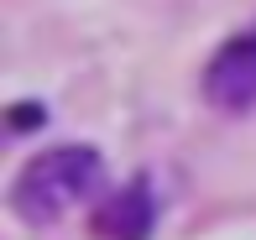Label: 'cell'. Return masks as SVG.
Returning a JSON list of instances; mask_svg holds the SVG:
<instances>
[{
  "label": "cell",
  "instance_id": "3957f363",
  "mask_svg": "<svg viewBox=\"0 0 256 240\" xmlns=\"http://www.w3.org/2000/svg\"><path fill=\"white\" fill-rule=\"evenodd\" d=\"M146 230H152V199H146L142 183L120 188L94 220V235H104V240H146Z\"/></svg>",
  "mask_w": 256,
  "mask_h": 240
},
{
  "label": "cell",
  "instance_id": "7a4b0ae2",
  "mask_svg": "<svg viewBox=\"0 0 256 240\" xmlns=\"http://www.w3.org/2000/svg\"><path fill=\"white\" fill-rule=\"evenodd\" d=\"M204 99L220 110H251L256 105V31H240L209 58L204 68Z\"/></svg>",
  "mask_w": 256,
  "mask_h": 240
},
{
  "label": "cell",
  "instance_id": "6da1fadb",
  "mask_svg": "<svg viewBox=\"0 0 256 240\" xmlns=\"http://www.w3.org/2000/svg\"><path fill=\"white\" fill-rule=\"evenodd\" d=\"M100 173H104V162H100L94 146H52V152L32 157L21 167L16 209L32 225H52V220H63L74 204H84L100 188Z\"/></svg>",
  "mask_w": 256,
  "mask_h": 240
}]
</instances>
